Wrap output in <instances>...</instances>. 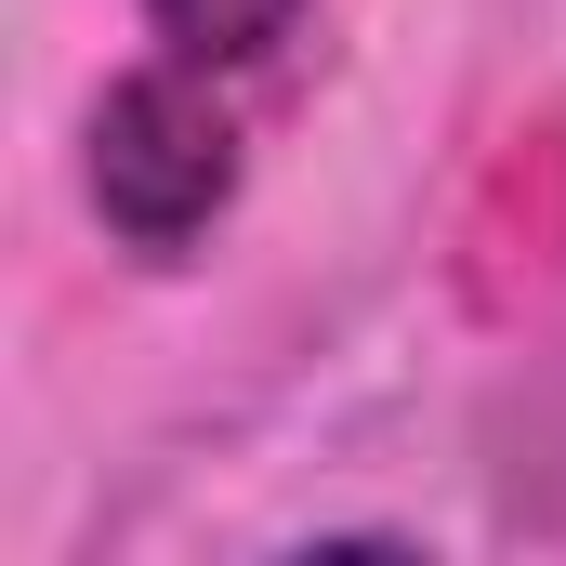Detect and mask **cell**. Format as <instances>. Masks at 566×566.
Listing matches in <instances>:
<instances>
[{"mask_svg":"<svg viewBox=\"0 0 566 566\" xmlns=\"http://www.w3.org/2000/svg\"><path fill=\"white\" fill-rule=\"evenodd\" d=\"M80 198L133 264H185L238 211V119L211 106V66L158 53L133 80H106L80 119Z\"/></svg>","mask_w":566,"mask_h":566,"instance_id":"6da1fadb","label":"cell"},{"mask_svg":"<svg viewBox=\"0 0 566 566\" xmlns=\"http://www.w3.org/2000/svg\"><path fill=\"white\" fill-rule=\"evenodd\" d=\"M303 13L316 0H145V40L185 53V66H211V80H238V66H277L303 40Z\"/></svg>","mask_w":566,"mask_h":566,"instance_id":"7a4b0ae2","label":"cell"}]
</instances>
